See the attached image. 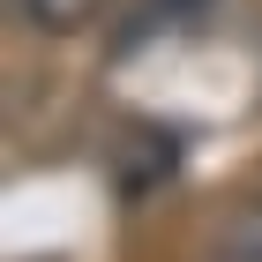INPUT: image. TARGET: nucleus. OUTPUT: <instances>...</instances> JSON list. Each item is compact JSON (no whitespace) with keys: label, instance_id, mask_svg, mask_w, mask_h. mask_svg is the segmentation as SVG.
<instances>
[{"label":"nucleus","instance_id":"nucleus-1","mask_svg":"<svg viewBox=\"0 0 262 262\" xmlns=\"http://www.w3.org/2000/svg\"><path fill=\"white\" fill-rule=\"evenodd\" d=\"M8 15L30 30V38H75L105 15V0H8Z\"/></svg>","mask_w":262,"mask_h":262},{"label":"nucleus","instance_id":"nucleus-2","mask_svg":"<svg viewBox=\"0 0 262 262\" xmlns=\"http://www.w3.org/2000/svg\"><path fill=\"white\" fill-rule=\"evenodd\" d=\"M210 255H217V262H262V187H255V195H240L232 210H225Z\"/></svg>","mask_w":262,"mask_h":262},{"label":"nucleus","instance_id":"nucleus-3","mask_svg":"<svg viewBox=\"0 0 262 262\" xmlns=\"http://www.w3.org/2000/svg\"><path fill=\"white\" fill-rule=\"evenodd\" d=\"M217 8V0H142L135 8V30L127 38H158V30H187V23H202Z\"/></svg>","mask_w":262,"mask_h":262}]
</instances>
